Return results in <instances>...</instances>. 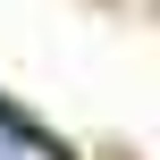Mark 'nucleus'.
Returning a JSON list of instances; mask_svg holds the SVG:
<instances>
[{
	"label": "nucleus",
	"mask_w": 160,
	"mask_h": 160,
	"mask_svg": "<svg viewBox=\"0 0 160 160\" xmlns=\"http://www.w3.org/2000/svg\"><path fill=\"white\" fill-rule=\"evenodd\" d=\"M0 160H68V152H59L51 135H34L25 118H8V110H0Z\"/></svg>",
	"instance_id": "f257e3e1"
}]
</instances>
